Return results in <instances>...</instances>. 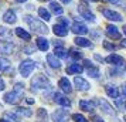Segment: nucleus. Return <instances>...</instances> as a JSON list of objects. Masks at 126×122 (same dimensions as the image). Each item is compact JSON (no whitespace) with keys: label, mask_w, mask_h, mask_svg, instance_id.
I'll list each match as a JSON object with an SVG mask.
<instances>
[{"label":"nucleus","mask_w":126,"mask_h":122,"mask_svg":"<svg viewBox=\"0 0 126 122\" xmlns=\"http://www.w3.org/2000/svg\"><path fill=\"white\" fill-rule=\"evenodd\" d=\"M24 20L29 23V26L31 27V30H33L34 33H38V34H47V33H48V27H47L43 21L34 18L33 16H26Z\"/></svg>","instance_id":"nucleus-1"},{"label":"nucleus","mask_w":126,"mask_h":122,"mask_svg":"<svg viewBox=\"0 0 126 122\" xmlns=\"http://www.w3.org/2000/svg\"><path fill=\"white\" fill-rule=\"evenodd\" d=\"M34 68H35V63L33 60H24V61H21V64L18 65V71H20V74L24 78L31 75V72L34 71Z\"/></svg>","instance_id":"nucleus-2"},{"label":"nucleus","mask_w":126,"mask_h":122,"mask_svg":"<svg viewBox=\"0 0 126 122\" xmlns=\"http://www.w3.org/2000/svg\"><path fill=\"white\" fill-rule=\"evenodd\" d=\"M31 87H33V91L50 88V81L47 80L46 75H35L34 78L31 80Z\"/></svg>","instance_id":"nucleus-3"},{"label":"nucleus","mask_w":126,"mask_h":122,"mask_svg":"<svg viewBox=\"0 0 126 122\" xmlns=\"http://www.w3.org/2000/svg\"><path fill=\"white\" fill-rule=\"evenodd\" d=\"M23 94L24 92H18V91H16V89H13L12 92H7L6 95H4V101H6L7 104L16 105L23 99Z\"/></svg>","instance_id":"nucleus-4"},{"label":"nucleus","mask_w":126,"mask_h":122,"mask_svg":"<svg viewBox=\"0 0 126 122\" xmlns=\"http://www.w3.org/2000/svg\"><path fill=\"white\" fill-rule=\"evenodd\" d=\"M101 12H102V14H103L106 18H108V20H112V21H122V16H120L118 12H115V10L102 9Z\"/></svg>","instance_id":"nucleus-5"},{"label":"nucleus","mask_w":126,"mask_h":122,"mask_svg":"<svg viewBox=\"0 0 126 122\" xmlns=\"http://www.w3.org/2000/svg\"><path fill=\"white\" fill-rule=\"evenodd\" d=\"M106 34H108V37H110L112 40H119L120 38L119 29L115 27L113 24H108V26H106Z\"/></svg>","instance_id":"nucleus-6"},{"label":"nucleus","mask_w":126,"mask_h":122,"mask_svg":"<svg viewBox=\"0 0 126 122\" xmlns=\"http://www.w3.org/2000/svg\"><path fill=\"white\" fill-rule=\"evenodd\" d=\"M52 121L54 122H68V114L64 109H58L52 114Z\"/></svg>","instance_id":"nucleus-7"},{"label":"nucleus","mask_w":126,"mask_h":122,"mask_svg":"<svg viewBox=\"0 0 126 122\" xmlns=\"http://www.w3.org/2000/svg\"><path fill=\"white\" fill-rule=\"evenodd\" d=\"M58 87L61 88V91H64L65 94H71L72 92V85H71L69 80L68 78H65V77H63V78L58 81Z\"/></svg>","instance_id":"nucleus-8"},{"label":"nucleus","mask_w":126,"mask_h":122,"mask_svg":"<svg viewBox=\"0 0 126 122\" xmlns=\"http://www.w3.org/2000/svg\"><path fill=\"white\" fill-rule=\"evenodd\" d=\"M71 30H72V33L79 34V35H84V34L88 33V27H86L85 24L79 23V21H77V23L72 24V26H71Z\"/></svg>","instance_id":"nucleus-9"},{"label":"nucleus","mask_w":126,"mask_h":122,"mask_svg":"<svg viewBox=\"0 0 126 122\" xmlns=\"http://www.w3.org/2000/svg\"><path fill=\"white\" fill-rule=\"evenodd\" d=\"M74 84L75 87H77V89H79V91H88L89 89V82L86 81V80H84V78H81V77H77L74 80Z\"/></svg>","instance_id":"nucleus-10"},{"label":"nucleus","mask_w":126,"mask_h":122,"mask_svg":"<svg viewBox=\"0 0 126 122\" xmlns=\"http://www.w3.org/2000/svg\"><path fill=\"white\" fill-rule=\"evenodd\" d=\"M13 51H14V44L7 43V41H0V52L1 54L9 55V54H13Z\"/></svg>","instance_id":"nucleus-11"},{"label":"nucleus","mask_w":126,"mask_h":122,"mask_svg":"<svg viewBox=\"0 0 126 122\" xmlns=\"http://www.w3.org/2000/svg\"><path fill=\"white\" fill-rule=\"evenodd\" d=\"M105 61L109 63V64L116 65V67H119V65H122L123 63H125V60L120 57V55H116V54H110V55H108V57L105 58Z\"/></svg>","instance_id":"nucleus-12"},{"label":"nucleus","mask_w":126,"mask_h":122,"mask_svg":"<svg viewBox=\"0 0 126 122\" xmlns=\"http://www.w3.org/2000/svg\"><path fill=\"white\" fill-rule=\"evenodd\" d=\"M54 101H55L58 105H63V106H71V101H69L65 95H63V94H60V92H57L55 95H54Z\"/></svg>","instance_id":"nucleus-13"},{"label":"nucleus","mask_w":126,"mask_h":122,"mask_svg":"<svg viewBox=\"0 0 126 122\" xmlns=\"http://www.w3.org/2000/svg\"><path fill=\"white\" fill-rule=\"evenodd\" d=\"M52 30H54V34L58 35V37H65V35L68 34V27H65V26H63V24H55L54 27H52Z\"/></svg>","instance_id":"nucleus-14"},{"label":"nucleus","mask_w":126,"mask_h":122,"mask_svg":"<svg viewBox=\"0 0 126 122\" xmlns=\"http://www.w3.org/2000/svg\"><path fill=\"white\" fill-rule=\"evenodd\" d=\"M105 91H106V94H108L110 98H113V99H116L119 97V89L115 87V85H112V84L105 85Z\"/></svg>","instance_id":"nucleus-15"},{"label":"nucleus","mask_w":126,"mask_h":122,"mask_svg":"<svg viewBox=\"0 0 126 122\" xmlns=\"http://www.w3.org/2000/svg\"><path fill=\"white\" fill-rule=\"evenodd\" d=\"M79 12H81V16L85 18V20L91 21V23H94V21H95V14H94V13H91L88 9H85L84 6H79Z\"/></svg>","instance_id":"nucleus-16"},{"label":"nucleus","mask_w":126,"mask_h":122,"mask_svg":"<svg viewBox=\"0 0 126 122\" xmlns=\"http://www.w3.org/2000/svg\"><path fill=\"white\" fill-rule=\"evenodd\" d=\"M84 71V68H82V65L81 64H71L67 67V74H69V75H72V74H81Z\"/></svg>","instance_id":"nucleus-17"},{"label":"nucleus","mask_w":126,"mask_h":122,"mask_svg":"<svg viewBox=\"0 0 126 122\" xmlns=\"http://www.w3.org/2000/svg\"><path fill=\"white\" fill-rule=\"evenodd\" d=\"M95 105H96V102H94V101H81L79 108L82 111H85V112H91L95 108Z\"/></svg>","instance_id":"nucleus-18"},{"label":"nucleus","mask_w":126,"mask_h":122,"mask_svg":"<svg viewBox=\"0 0 126 122\" xmlns=\"http://www.w3.org/2000/svg\"><path fill=\"white\" fill-rule=\"evenodd\" d=\"M35 44L38 47V50H41V51H47L48 47H50V43H48L47 38H44V37H38V38L35 40Z\"/></svg>","instance_id":"nucleus-19"},{"label":"nucleus","mask_w":126,"mask_h":122,"mask_svg":"<svg viewBox=\"0 0 126 122\" xmlns=\"http://www.w3.org/2000/svg\"><path fill=\"white\" fill-rule=\"evenodd\" d=\"M47 63L51 65L52 68H60V67H61V63H60L58 57H55L54 54H48V55H47Z\"/></svg>","instance_id":"nucleus-20"},{"label":"nucleus","mask_w":126,"mask_h":122,"mask_svg":"<svg viewBox=\"0 0 126 122\" xmlns=\"http://www.w3.org/2000/svg\"><path fill=\"white\" fill-rule=\"evenodd\" d=\"M3 20H4L7 24H14L17 18H16V14L13 13V10H7V12L3 14Z\"/></svg>","instance_id":"nucleus-21"},{"label":"nucleus","mask_w":126,"mask_h":122,"mask_svg":"<svg viewBox=\"0 0 126 122\" xmlns=\"http://www.w3.org/2000/svg\"><path fill=\"white\" fill-rule=\"evenodd\" d=\"M99 104H101V106H102V111L106 114V115H110V116H115L116 114H115V111L112 109V106L106 102V101H103V99H101L99 101Z\"/></svg>","instance_id":"nucleus-22"},{"label":"nucleus","mask_w":126,"mask_h":122,"mask_svg":"<svg viewBox=\"0 0 126 122\" xmlns=\"http://www.w3.org/2000/svg\"><path fill=\"white\" fill-rule=\"evenodd\" d=\"M50 9H51V12L52 13H55V14H63L64 13V9L61 7V4H58L57 1H51L50 3Z\"/></svg>","instance_id":"nucleus-23"},{"label":"nucleus","mask_w":126,"mask_h":122,"mask_svg":"<svg viewBox=\"0 0 126 122\" xmlns=\"http://www.w3.org/2000/svg\"><path fill=\"white\" fill-rule=\"evenodd\" d=\"M75 44L79 47H92V43L89 40H86V38H84V37H77L75 38Z\"/></svg>","instance_id":"nucleus-24"},{"label":"nucleus","mask_w":126,"mask_h":122,"mask_svg":"<svg viewBox=\"0 0 126 122\" xmlns=\"http://www.w3.org/2000/svg\"><path fill=\"white\" fill-rule=\"evenodd\" d=\"M16 34H17L20 38H23V40H26V41H29L30 38H31V35H30L24 29H21V27H17V29H16Z\"/></svg>","instance_id":"nucleus-25"},{"label":"nucleus","mask_w":126,"mask_h":122,"mask_svg":"<svg viewBox=\"0 0 126 122\" xmlns=\"http://www.w3.org/2000/svg\"><path fill=\"white\" fill-rule=\"evenodd\" d=\"M38 16H40L43 20H46V21L51 20V13L48 12L47 9H44V7H40V9H38Z\"/></svg>","instance_id":"nucleus-26"},{"label":"nucleus","mask_w":126,"mask_h":122,"mask_svg":"<svg viewBox=\"0 0 126 122\" xmlns=\"http://www.w3.org/2000/svg\"><path fill=\"white\" fill-rule=\"evenodd\" d=\"M54 55L55 57H60V58H67L68 55V51L63 48V47H55V50H54Z\"/></svg>","instance_id":"nucleus-27"},{"label":"nucleus","mask_w":126,"mask_h":122,"mask_svg":"<svg viewBox=\"0 0 126 122\" xmlns=\"http://www.w3.org/2000/svg\"><path fill=\"white\" fill-rule=\"evenodd\" d=\"M37 118H38V122H47V118H48V115H47V111L44 109V108H40V109L37 111Z\"/></svg>","instance_id":"nucleus-28"},{"label":"nucleus","mask_w":126,"mask_h":122,"mask_svg":"<svg viewBox=\"0 0 126 122\" xmlns=\"http://www.w3.org/2000/svg\"><path fill=\"white\" fill-rule=\"evenodd\" d=\"M88 75L92 77V78H98V77L101 75V71L98 70L96 67H94V65H92V67L88 68Z\"/></svg>","instance_id":"nucleus-29"},{"label":"nucleus","mask_w":126,"mask_h":122,"mask_svg":"<svg viewBox=\"0 0 126 122\" xmlns=\"http://www.w3.org/2000/svg\"><path fill=\"white\" fill-rule=\"evenodd\" d=\"M69 55L74 58V60H79V58H82V52L78 51V50H75V48H69Z\"/></svg>","instance_id":"nucleus-30"},{"label":"nucleus","mask_w":126,"mask_h":122,"mask_svg":"<svg viewBox=\"0 0 126 122\" xmlns=\"http://www.w3.org/2000/svg\"><path fill=\"white\" fill-rule=\"evenodd\" d=\"M16 112H17L18 115H21V116H31L33 115V112H31L30 109H27V108H17Z\"/></svg>","instance_id":"nucleus-31"},{"label":"nucleus","mask_w":126,"mask_h":122,"mask_svg":"<svg viewBox=\"0 0 126 122\" xmlns=\"http://www.w3.org/2000/svg\"><path fill=\"white\" fill-rule=\"evenodd\" d=\"M103 48H106V50H110V51H115L116 48H118V46H115V44H112V43H109V41H103Z\"/></svg>","instance_id":"nucleus-32"},{"label":"nucleus","mask_w":126,"mask_h":122,"mask_svg":"<svg viewBox=\"0 0 126 122\" xmlns=\"http://www.w3.org/2000/svg\"><path fill=\"white\" fill-rule=\"evenodd\" d=\"M7 67H10V63L6 58H0V71H4Z\"/></svg>","instance_id":"nucleus-33"},{"label":"nucleus","mask_w":126,"mask_h":122,"mask_svg":"<svg viewBox=\"0 0 126 122\" xmlns=\"http://www.w3.org/2000/svg\"><path fill=\"white\" fill-rule=\"evenodd\" d=\"M72 121H75V122H86V118L84 115H81V114H74V115H72Z\"/></svg>","instance_id":"nucleus-34"},{"label":"nucleus","mask_w":126,"mask_h":122,"mask_svg":"<svg viewBox=\"0 0 126 122\" xmlns=\"http://www.w3.org/2000/svg\"><path fill=\"white\" fill-rule=\"evenodd\" d=\"M0 35H1V37H9V35H10V31H9L6 27H0Z\"/></svg>","instance_id":"nucleus-35"},{"label":"nucleus","mask_w":126,"mask_h":122,"mask_svg":"<svg viewBox=\"0 0 126 122\" xmlns=\"http://www.w3.org/2000/svg\"><path fill=\"white\" fill-rule=\"evenodd\" d=\"M60 24H63L65 27H68L69 26V20H67L65 17H60Z\"/></svg>","instance_id":"nucleus-36"},{"label":"nucleus","mask_w":126,"mask_h":122,"mask_svg":"<svg viewBox=\"0 0 126 122\" xmlns=\"http://www.w3.org/2000/svg\"><path fill=\"white\" fill-rule=\"evenodd\" d=\"M4 72H6V74H9V77H12V75H14V68H10V67H7L6 70H4Z\"/></svg>","instance_id":"nucleus-37"},{"label":"nucleus","mask_w":126,"mask_h":122,"mask_svg":"<svg viewBox=\"0 0 126 122\" xmlns=\"http://www.w3.org/2000/svg\"><path fill=\"white\" fill-rule=\"evenodd\" d=\"M34 47H26V48H24V52H26V54H33V52H34Z\"/></svg>","instance_id":"nucleus-38"},{"label":"nucleus","mask_w":126,"mask_h":122,"mask_svg":"<svg viewBox=\"0 0 126 122\" xmlns=\"http://www.w3.org/2000/svg\"><path fill=\"white\" fill-rule=\"evenodd\" d=\"M6 88V84H4V81L1 80V77H0V91H3Z\"/></svg>","instance_id":"nucleus-39"},{"label":"nucleus","mask_w":126,"mask_h":122,"mask_svg":"<svg viewBox=\"0 0 126 122\" xmlns=\"http://www.w3.org/2000/svg\"><path fill=\"white\" fill-rule=\"evenodd\" d=\"M6 115L9 116V118H13V119H17V115H16V114H12V112H7Z\"/></svg>","instance_id":"nucleus-40"},{"label":"nucleus","mask_w":126,"mask_h":122,"mask_svg":"<svg viewBox=\"0 0 126 122\" xmlns=\"http://www.w3.org/2000/svg\"><path fill=\"white\" fill-rule=\"evenodd\" d=\"M84 65H86V67L89 68V67H92V63L89 61V60H85V61H84Z\"/></svg>","instance_id":"nucleus-41"},{"label":"nucleus","mask_w":126,"mask_h":122,"mask_svg":"<svg viewBox=\"0 0 126 122\" xmlns=\"http://www.w3.org/2000/svg\"><path fill=\"white\" fill-rule=\"evenodd\" d=\"M122 91H123V94L126 95V84H125V85H122Z\"/></svg>","instance_id":"nucleus-42"},{"label":"nucleus","mask_w":126,"mask_h":122,"mask_svg":"<svg viewBox=\"0 0 126 122\" xmlns=\"http://www.w3.org/2000/svg\"><path fill=\"white\" fill-rule=\"evenodd\" d=\"M95 122H103L101 118H98V116H95Z\"/></svg>","instance_id":"nucleus-43"},{"label":"nucleus","mask_w":126,"mask_h":122,"mask_svg":"<svg viewBox=\"0 0 126 122\" xmlns=\"http://www.w3.org/2000/svg\"><path fill=\"white\" fill-rule=\"evenodd\" d=\"M27 102H29V104H33V102H34V99H31V98H27Z\"/></svg>","instance_id":"nucleus-44"},{"label":"nucleus","mask_w":126,"mask_h":122,"mask_svg":"<svg viewBox=\"0 0 126 122\" xmlns=\"http://www.w3.org/2000/svg\"><path fill=\"white\" fill-rule=\"evenodd\" d=\"M95 58H96V60H99V61H102V57H99L98 54H96V55H95Z\"/></svg>","instance_id":"nucleus-45"},{"label":"nucleus","mask_w":126,"mask_h":122,"mask_svg":"<svg viewBox=\"0 0 126 122\" xmlns=\"http://www.w3.org/2000/svg\"><path fill=\"white\" fill-rule=\"evenodd\" d=\"M16 1H17V3H26L27 0H16Z\"/></svg>","instance_id":"nucleus-46"},{"label":"nucleus","mask_w":126,"mask_h":122,"mask_svg":"<svg viewBox=\"0 0 126 122\" xmlns=\"http://www.w3.org/2000/svg\"><path fill=\"white\" fill-rule=\"evenodd\" d=\"M122 47H125V48H126V40L122 41Z\"/></svg>","instance_id":"nucleus-47"},{"label":"nucleus","mask_w":126,"mask_h":122,"mask_svg":"<svg viewBox=\"0 0 126 122\" xmlns=\"http://www.w3.org/2000/svg\"><path fill=\"white\" fill-rule=\"evenodd\" d=\"M106 1H110V3H116L118 0H106Z\"/></svg>","instance_id":"nucleus-48"},{"label":"nucleus","mask_w":126,"mask_h":122,"mask_svg":"<svg viewBox=\"0 0 126 122\" xmlns=\"http://www.w3.org/2000/svg\"><path fill=\"white\" fill-rule=\"evenodd\" d=\"M122 30H123V33H125V34H126V24H125V26H123V29H122Z\"/></svg>","instance_id":"nucleus-49"},{"label":"nucleus","mask_w":126,"mask_h":122,"mask_svg":"<svg viewBox=\"0 0 126 122\" xmlns=\"http://www.w3.org/2000/svg\"><path fill=\"white\" fill-rule=\"evenodd\" d=\"M61 1H63V3H69L71 0H61Z\"/></svg>","instance_id":"nucleus-50"},{"label":"nucleus","mask_w":126,"mask_h":122,"mask_svg":"<svg viewBox=\"0 0 126 122\" xmlns=\"http://www.w3.org/2000/svg\"><path fill=\"white\" fill-rule=\"evenodd\" d=\"M0 122H10V121H7V119H0Z\"/></svg>","instance_id":"nucleus-51"},{"label":"nucleus","mask_w":126,"mask_h":122,"mask_svg":"<svg viewBox=\"0 0 126 122\" xmlns=\"http://www.w3.org/2000/svg\"><path fill=\"white\" fill-rule=\"evenodd\" d=\"M88 1H98V0H88Z\"/></svg>","instance_id":"nucleus-52"},{"label":"nucleus","mask_w":126,"mask_h":122,"mask_svg":"<svg viewBox=\"0 0 126 122\" xmlns=\"http://www.w3.org/2000/svg\"><path fill=\"white\" fill-rule=\"evenodd\" d=\"M38 1H47V0H38Z\"/></svg>","instance_id":"nucleus-53"},{"label":"nucleus","mask_w":126,"mask_h":122,"mask_svg":"<svg viewBox=\"0 0 126 122\" xmlns=\"http://www.w3.org/2000/svg\"><path fill=\"white\" fill-rule=\"evenodd\" d=\"M125 106H126V104H125Z\"/></svg>","instance_id":"nucleus-54"}]
</instances>
